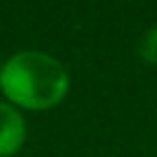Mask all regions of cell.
Here are the masks:
<instances>
[{
    "instance_id": "1",
    "label": "cell",
    "mask_w": 157,
    "mask_h": 157,
    "mask_svg": "<svg viewBox=\"0 0 157 157\" xmlns=\"http://www.w3.org/2000/svg\"><path fill=\"white\" fill-rule=\"evenodd\" d=\"M0 88L12 104L42 111L67 95L69 76L60 60L49 53L19 51L0 67Z\"/></svg>"
},
{
    "instance_id": "2",
    "label": "cell",
    "mask_w": 157,
    "mask_h": 157,
    "mask_svg": "<svg viewBox=\"0 0 157 157\" xmlns=\"http://www.w3.org/2000/svg\"><path fill=\"white\" fill-rule=\"evenodd\" d=\"M25 141V120L12 104L0 102V157L19 152Z\"/></svg>"
},
{
    "instance_id": "3",
    "label": "cell",
    "mask_w": 157,
    "mask_h": 157,
    "mask_svg": "<svg viewBox=\"0 0 157 157\" xmlns=\"http://www.w3.org/2000/svg\"><path fill=\"white\" fill-rule=\"evenodd\" d=\"M139 56L146 63L157 65V28H150L139 42Z\"/></svg>"
}]
</instances>
